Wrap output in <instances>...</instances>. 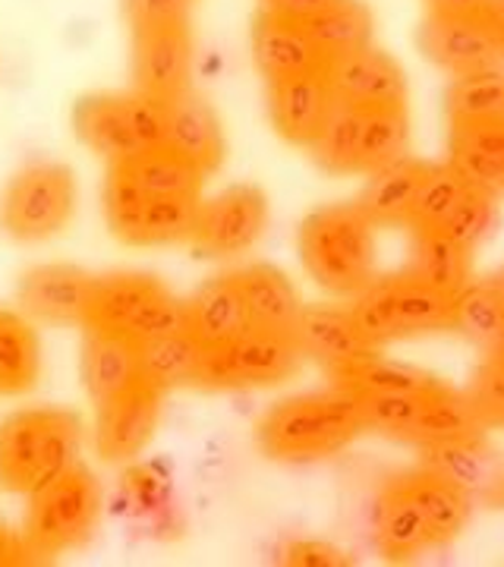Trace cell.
<instances>
[{
	"instance_id": "46",
	"label": "cell",
	"mask_w": 504,
	"mask_h": 567,
	"mask_svg": "<svg viewBox=\"0 0 504 567\" xmlns=\"http://www.w3.org/2000/svg\"><path fill=\"white\" fill-rule=\"evenodd\" d=\"M35 555L29 551L22 533L10 529L7 524H0V567H13V565H32Z\"/></svg>"
},
{
	"instance_id": "35",
	"label": "cell",
	"mask_w": 504,
	"mask_h": 567,
	"mask_svg": "<svg viewBox=\"0 0 504 567\" xmlns=\"http://www.w3.org/2000/svg\"><path fill=\"white\" fill-rule=\"evenodd\" d=\"M410 148V117L407 107H382V111H363L360 126V155L357 171L376 174L388 164L407 158Z\"/></svg>"
},
{
	"instance_id": "24",
	"label": "cell",
	"mask_w": 504,
	"mask_h": 567,
	"mask_svg": "<svg viewBox=\"0 0 504 567\" xmlns=\"http://www.w3.org/2000/svg\"><path fill=\"white\" fill-rule=\"evenodd\" d=\"M240 287L243 306L253 328L268 331H297L302 316V297L297 284L275 265H243L230 271Z\"/></svg>"
},
{
	"instance_id": "9",
	"label": "cell",
	"mask_w": 504,
	"mask_h": 567,
	"mask_svg": "<svg viewBox=\"0 0 504 567\" xmlns=\"http://www.w3.org/2000/svg\"><path fill=\"white\" fill-rule=\"evenodd\" d=\"M73 133L107 164L164 145V104L142 92H92L73 104Z\"/></svg>"
},
{
	"instance_id": "48",
	"label": "cell",
	"mask_w": 504,
	"mask_h": 567,
	"mask_svg": "<svg viewBox=\"0 0 504 567\" xmlns=\"http://www.w3.org/2000/svg\"><path fill=\"white\" fill-rule=\"evenodd\" d=\"M483 17L504 35V0H485Z\"/></svg>"
},
{
	"instance_id": "44",
	"label": "cell",
	"mask_w": 504,
	"mask_h": 567,
	"mask_svg": "<svg viewBox=\"0 0 504 567\" xmlns=\"http://www.w3.org/2000/svg\"><path fill=\"white\" fill-rule=\"evenodd\" d=\"M284 565H297V567H328V565H343V558L338 548L322 546V543H294V546L284 551L281 558Z\"/></svg>"
},
{
	"instance_id": "28",
	"label": "cell",
	"mask_w": 504,
	"mask_h": 567,
	"mask_svg": "<svg viewBox=\"0 0 504 567\" xmlns=\"http://www.w3.org/2000/svg\"><path fill=\"white\" fill-rule=\"evenodd\" d=\"M398 483L413 498V505L420 507V514H423L425 524H429V533H432L435 546L454 539L466 527L473 502L466 498L461 488L451 486L444 476H439L435 470L420 466L416 473H407Z\"/></svg>"
},
{
	"instance_id": "41",
	"label": "cell",
	"mask_w": 504,
	"mask_h": 567,
	"mask_svg": "<svg viewBox=\"0 0 504 567\" xmlns=\"http://www.w3.org/2000/svg\"><path fill=\"white\" fill-rule=\"evenodd\" d=\"M485 429H504V360L488 357L466 391Z\"/></svg>"
},
{
	"instance_id": "5",
	"label": "cell",
	"mask_w": 504,
	"mask_h": 567,
	"mask_svg": "<svg viewBox=\"0 0 504 567\" xmlns=\"http://www.w3.org/2000/svg\"><path fill=\"white\" fill-rule=\"evenodd\" d=\"M104 492L92 470L70 466L58 480L29 495L22 539L35 561H48L61 551L80 548L101 520Z\"/></svg>"
},
{
	"instance_id": "39",
	"label": "cell",
	"mask_w": 504,
	"mask_h": 567,
	"mask_svg": "<svg viewBox=\"0 0 504 567\" xmlns=\"http://www.w3.org/2000/svg\"><path fill=\"white\" fill-rule=\"evenodd\" d=\"M335 385L350 388L357 398H388V394H423V391L442 385V379L429 375L423 369L388 363L382 357H376V360H369L353 375H347L343 382H335Z\"/></svg>"
},
{
	"instance_id": "49",
	"label": "cell",
	"mask_w": 504,
	"mask_h": 567,
	"mask_svg": "<svg viewBox=\"0 0 504 567\" xmlns=\"http://www.w3.org/2000/svg\"><path fill=\"white\" fill-rule=\"evenodd\" d=\"M485 281H488V287H492V290L498 293V300H502V303H504V265H502V268H498V271H495V275H488Z\"/></svg>"
},
{
	"instance_id": "18",
	"label": "cell",
	"mask_w": 504,
	"mask_h": 567,
	"mask_svg": "<svg viewBox=\"0 0 504 567\" xmlns=\"http://www.w3.org/2000/svg\"><path fill=\"white\" fill-rule=\"evenodd\" d=\"M99 275H89L76 265L44 262L32 265L20 278L17 297L20 309L41 324H82L89 319V306Z\"/></svg>"
},
{
	"instance_id": "51",
	"label": "cell",
	"mask_w": 504,
	"mask_h": 567,
	"mask_svg": "<svg viewBox=\"0 0 504 567\" xmlns=\"http://www.w3.org/2000/svg\"><path fill=\"white\" fill-rule=\"evenodd\" d=\"M502 39H504V35H502Z\"/></svg>"
},
{
	"instance_id": "32",
	"label": "cell",
	"mask_w": 504,
	"mask_h": 567,
	"mask_svg": "<svg viewBox=\"0 0 504 567\" xmlns=\"http://www.w3.org/2000/svg\"><path fill=\"white\" fill-rule=\"evenodd\" d=\"M448 117L454 126L504 123V66L454 76L448 89Z\"/></svg>"
},
{
	"instance_id": "50",
	"label": "cell",
	"mask_w": 504,
	"mask_h": 567,
	"mask_svg": "<svg viewBox=\"0 0 504 567\" xmlns=\"http://www.w3.org/2000/svg\"><path fill=\"white\" fill-rule=\"evenodd\" d=\"M492 357H498V360H504V341L495 350H492Z\"/></svg>"
},
{
	"instance_id": "1",
	"label": "cell",
	"mask_w": 504,
	"mask_h": 567,
	"mask_svg": "<svg viewBox=\"0 0 504 567\" xmlns=\"http://www.w3.org/2000/svg\"><path fill=\"white\" fill-rule=\"evenodd\" d=\"M205 174L171 148L107 164L104 221L126 246L186 244L202 205Z\"/></svg>"
},
{
	"instance_id": "27",
	"label": "cell",
	"mask_w": 504,
	"mask_h": 567,
	"mask_svg": "<svg viewBox=\"0 0 504 567\" xmlns=\"http://www.w3.org/2000/svg\"><path fill=\"white\" fill-rule=\"evenodd\" d=\"M425 162L416 158H401V162L388 164L382 171L369 174V183L360 193V212L376 227H394V224H410L413 203L420 193V183L425 177Z\"/></svg>"
},
{
	"instance_id": "11",
	"label": "cell",
	"mask_w": 504,
	"mask_h": 567,
	"mask_svg": "<svg viewBox=\"0 0 504 567\" xmlns=\"http://www.w3.org/2000/svg\"><path fill=\"white\" fill-rule=\"evenodd\" d=\"M302 347L290 331L246 328L243 334L215 347H202L196 388L208 391H246L275 388L294 379L300 369Z\"/></svg>"
},
{
	"instance_id": "3",
	"label": "cell",
	"mask_w": 504,
	"mask_h": 567,
	"mask_svg": "<svg viewBox=\"0 0 504 567\" xmlns=\"http://www.w3.org/2000/svg\"><path fill=\"white\" fill-rule=\"evenodd\" d=\"M80 413L66 406H22L0 420V488L32 495L80 464Z\"/></svg>"
},
{
	"instance_id": "12",
	"label": "cell",
	"mask_w": 504,
	"mask_h": 567,
	"mask_svg": "<svg viewBox=\"0 0 504 567\" xmlns=\"http://www.w3.org/2000/svg\"><path fill=\"white\" fill-rule=\"evenodd\" d=\"M271 221L268 196L253 183H234L212 199H202L189 249L199 259H237L259 244Z\"/></svg>"
},
{
	"instance_id": "29",
	"label": "cell",
	"mask_w": 504,
	"mask_h": 567,
	"mask_svg": "<svg viewBox=\"0 0 504 567\" xmlns=\"http://www.w3.org/2000/svg\"><path fill=\"white\" fill-rule=\"evenodd\" d=\"M470 249L444 237L442 230H413V246L403 275L454 297L470 284Z\"/></svg>"
},
{
	"instance_id": "47",
	"label": "cell",
	"mask_w": 504,
	"mask_h": 567,
	"mask_svg": "<svg viewBox=\"0 0 504 567\" xmlns=\"http://www.w3.org/2000/svg\"><path fill=\"white\" fill-rule=\"evenodd\" d=\"M485 0H429V13L442 17H483Z\"/></svg>"
},
{
	"instance_id": "38",
	"label": "cell",
	"mask_w": 504,
	"mask_h": 567,
	"mask_svg": "<svg viewBox=\"0 0 504 567\" xmlns=\"http://www.w3.org/2000/svg\"><path fill=\"white\" fill-rule=\"evenodd\" d=\"M466 193H470V186L451 164H429L423 183H420V193H416V203H413L410 227L413 230H439Z\"/></svg>"
},
{
	"instance_id": "36",
	"label": "cell",
	"mask_w": 504,
	"mask_h": 567,
	"mask_svg": "<svg viewBox=\"0 0 504 567\" xmlns=\"http://www.w3.org/2000/svg\"><path fill=\"white\" fill-rule=\"evenodd\" d=\"M454 331H461L473 344L488 353L504 341V303L488 281H470L454 293Z\"/></svg>"
},
{
	"instance_id": "20",
	"label": "cell",
	"mask_w": 504,
	"mask_h": 567,
	"mask_svg": "<svg viewBox=\"0 0 504 567\" xmlns=\"http://www.w3.org/2000/svg\"><path fill=\"white\" fill-rule=\"evenodd\" d=\"M335 92L322 70L268 82V117L290 145H312L335 111Z\"/></svg>"
},
{
	"instance_id": "37",
	"label": "cell",
	"mask_w": 504,
	"mask_h": 567,
	"mask_svg": "<svg viewBox=\"0 0 504 567\" xmlns=\"http://www.w3.org/2000/svg\"><path fill=\"white\" fill-rule=\"evenodd\" d=\"M360 126H363V111L347 107V104H335L331 117L325 121L322 133L309 145L312 162L328 174H357Z\"/></svg>"
},
{
	"instance_id": "21",
	"label": "cell",
	"mask_w": 504,
	"mask_h": 567,
	"mask_svg": "<svg viewBox=\"0 0 504 567\" xmlns=\"http://www.w3.org/2000/svg\"><path fill=\"white\" fill-rule=\"evenodd\" d=\"M423 466L461 488L473 505L504 507V454L488 445L483 435L425 447Z\"/></svg>"
},
{
	"instance_id": "42",
	"label": "cell",
	"mask_w": 504,
	"mask_h": 567,
	"mask_svg": "<svg viewBox=\"0 0 504 567\" xmlns=\"http://www.w3.org/2000/svg\"><path fill=\"white\" fill-rule=\"evenodd\" d=\"M121 7L130 32H140L155 25H186L199 0H121Z\"/></svg>"
},
{
	"instance_id": "34",
	"label": "cell",
	"mask_w": 504,
	"mask_h": 567,
	"mask_svg": "<svg viewBox=\"0 0 504 567\" xmlns=\"http://www.w3.org/2000/svg\"><path fill=\"white\" fill-rule=\"evenodd\" d=\"M325 63L372 44V13L360 0H338L312 22H306Z\"/></svg>"
},
{
	"instance_id": "23",
	"label": "cell",
	"mask_w": 504,
	"mask_h": 567,
	"mask_svg": "<svg viewBox=\"0 0 504 567\" xmlns=\"http://www.w3.org/2000/svg\"><path fill=\"white\" fill-rule=\"evenodd\" d=\"M253 58L265 82L300 76V73H312L325 66L322 51L316 48V41L302 22L281 20L265 10L253 25Z\"/></svg>"
},
{
	"instance_id": "7",
	"label": "cell",
	"mask_w": 504,
	"mask_h": 567,
	"mask_svg": "<svg viewBox=\"0 0 504 567\" xmlns=\"http://www.w3.org/2000/svg\"><path fill=\"white\" fill-rule=\"evenodd\" d=\"M186 324V303L177 300L167 284L142 271L101 275L95 281L85 328L121 334L133 344H148Z\"/></svg>"
},
{
	"instance_id": "40",
	"label": "cell",
	"mask_w": 504,
	"mask_h": 567,
	"mask_svg": "<svg viewBox=\"0 0 504 567\" xmlns=\"http://www.w3.org/2000/svg\"><path fill=\"white\" fill-rule=\"evenodd\" d=\"M498 227V205H495V196H485V193H476L470 189L461 205L451 212V218L439 227L444 237H451L457 246L464 249H476L480 244H485L492 237V230Z\"/></svg>"
},
{
	"instance_id": "33",
	"label": "cell",
	"mask_w": 504,
	"mask_h": 567,
	"mask_svg": "<svg viewBox=\"0 0 504 567\" xmlns=\"http://www.w3.org/2000/svg\"><path fill=\"white\" fill-rule=\"evenodd\" d=\"M202 363V344L193 338V331L183 324L171 334H162L148 344H142V369L145 379H152L164 391L174 388H196Z\"/></svg>"
},
{
	"instance_id": "14",
	"label": "cell",
	"mask_w": 504,
	"mask_h": 567,
	"mask_svg": "<svg viewBox=\"0 0 504 567\" xmlns=\"http://www.w3.org/2000/svg\"><path fill=\"white\" fill-rule=\"evenodd\" d=\"M294 334L300 341L302 357L322 365L335 382H343L360 365L379 357V344L366 338L353 312L338 306H306Z\"/></svg>"
},
{
	"instance_id": "26",
	"label": "cell",
	"mask_w": 504,
	"mask_h": 567,
	"mask_svg": "<svg viewBox=\"0 0 504 567\" xmlns=\"http://www.w3.org/2000/svg\"><path fill=\"white\" fill-rule=\"evenodd\" d=\"M448 164L485 196H504V123L454 126Z\"/></svg>"
},
{
	"instance_id": "19",
	"label": "cell",
	"mask_w": 504,
	"mask_h": 567,
	"mask_svg": "<svg viewBox=\"0 0 504 567\" xmlns=\"http://www.w3.org/2000/svg\"><path fill=\"white\" fill-rule=\"evenodd\" d=\"M164 148L181 155L205 177L215 174L224 164L227 142L218 111L199 92H183L177 99L164 102Z\"/></svg>"
},
{
	"instance_id": "17",
	"label": "cell",
	"mask_w": 504,
	"mask_h": 567,
	"mask_svg": "<svg viewBox=\"0 0 504 567\" xmlns=\"http://www.w3.org/2000/svg\"><path fill=\"white\" fill-rule=\"evenodd\" d=\"M325 76L338 104L357 111L407 107V76L401 63L376 44H366L360 51L328 61Z\"/></svg>"
},
{
	"instance_id": "45",
	"label": "cell",
	"mask_w": 504,
	"mask_h": 567,
	"mask_svg": "<svg viewBox=\"0 0 504 567\" xmlns=\"http://www.w3.org/2000/svg\"><path fill=\"white\" fill-rule=\"evenodd\" d=\"M331 3H338V0H263V10L271 13V17L306 25V22L316 20L319 13H325Z\"/></svg>"
},
{
	"instance_id": "16",
	"label": "cell",
	"mask_w": 504,
	"mask_h": 567,
	"mask_svg": "<svg viewBox=\"0 0 504 567\" xmlns=\"http://www.w3.org/2000/svg\"><path fill=\"white\" fill-rule=\"evenodd\" d=\"M420 48L429 61L454 76L488 70L504 61L502 32L485 17L429 13L420 25Z\"/></svg>"
},
{
	"instance_id": "4",
	"label": "cell",
	"mask_w": 504,
	"mask_h": 567,
	"mask_svg": "<svg viewBox=\"0 0 504 567\" xmlns=\"http://www.w3.org/2000/svg\"><path fill=\"white\" fill-rule=\"evenodd\" d=\"M376 224L360 205H325L300 224V259L335 297H357L376 281Z\"/></svg>"
},
{
	"instance_id": "10",
	"label": "cell",
	"mask_w": 504,
	"mask_h": 567,
	"mask_svg": "<svg viewBox=\"0 0 504 567\" xmlns=\"http://www.w3.org/2000/svg\"><path fill=\"white\" fill-rule=\"evenodd\" d=\"M80 212L76 174L58 162L22 167L0 193V230L17 244H48L61 237Z\"/></svg>"
},
{
	"instance_id": "25",
	"label": "cell",
	"mask_w": 504,
	"mask_h": 567,
	"mask_svg": "<svg viewBox=\"0 0 504 567\" xmlns=\"http://www.w3.org/2000/svg\"><path fill=\"white\" fill-rule=\"evenodd\" d=\"M186 328L193 331V338L202 347H215L243 334L249 324L246 306H243L240 287L234 281V275H218L212 281H205L186 300Z\"/></svg>"
},
{
	"instance_id": "13",
	"label": "cell",
	"mask_w": 504,
	"mask_h": 567,
	"mask_svg": "<svg viewBox=\"0 0 504 567\" xmlns=\"http://www.w3.org/2000/svg\"><path fill=\"white\" fill-rule=\"evenodd\" d=\"M162 385H155L152 379H142L130 391H123L121 398L95 406V429H92V445L99 451L101 461L107 464H130L136 461L148 442L155 439V429L162 420L164 406Z\"/></svg>"
},
{
	"instance_id": "8",
	"label": "cell",
	"mask_w": 504,
	"mask_h": 567,
	"mask_svg": "<svg viewBox=\"0 0 504 567\" xmlns=\"http://www.w3.org/2000/svg\"><path fill=\"white\" fill-rule=\"evenodd\" d=\"M357 324L372 344L454 331V297L432 290L410 275L376 278L350 306Z\"/></svg>"
},
{
	"instance_id": "15",
	"label": "cell",
	"mask_w": 504,
	"mask_h": 567,
	"mask_svg": "<svg viewBox=\"0 0 504 567\" xmlns=\"http://www.w3.org/2000/svg\"><path fill=\"white\" fill-rule=\"evenodd\" d=\"M193 29L186 25H155L133 32V89L171 102L193 85Z\"/></svg>"
},
{
	"instance_id": "6",
	"label": "cell",
	"mask_w": 504,
	"mask_h": 567,
	"mask_svg": "<svg viewBox=\"0 0 504 567\" xmlns=\"http://www.w3.org/2000/svg\"><path fill=\"white\" fill-rule=\"evenodd\" d=\"M360 401L366 410V425L372 432L420 445L423 451L485 432L473 401L444 382L423 394H388Z\"/></svg>"
},
{
	"instance_id": "30",
	"label": "cell",
	"mask_w": 504,
	"mask_h": 567,
	"mask_svg": "<svg viewBox=\"0 0 504 567\" xmlns=\"http://www.w3.org/2000/svg\"><path fill=\"white\" fill-rule=\"evenodd\" d=\"M41 341L25 312L0 309V398H20L39 385Z\"/></svg>"
},
{
	"instance_id": "31",
	"label": "cell",
	"mask_w": 504,
	"mask_h": 567,
	"mask_svg": "<svg viewBox=\"0 0 504 567\" xmlns=\"http://www.w3.org/2000/svg\"><path fill=\"white\" fill-rule=\"evenodd\" d=\"M376 543L382 548L384 558H394V561L413 558L423 548L435 546L420 507L413 505V498L403 492L398 480L384 488L379 507H376Z\"/></svg>"
},
{
	"instance_id": "43",
	"label": "cell",
	"mask_w": 504,
	"mask_h": 567,
	"mask_svg": "<svg viewBox=\"0 0 504 567\" xmlns=\"http://www.w3.org/2000/svg\"><path fill=\"white\" fill-rule=\"evenodd\" d=\"M123 492L140 511H158L164 505V476L155 466H133L123 476Z\"/></svg>"
},
{
	"instance_id": "2",
	"label": "cell",
	"mask_w": 504,
	"mask_h": 567,
	"mask_svg": "<svg viewBox=\"0 0 504 567\" xmlns=\"http://www.w3.org/2000/svg\"><path fill=\"white\" fill-rule=\"evenodd\" d=\"M369 432L363 401L350 388L297 394L275 404L256 425L265 457L284 464H309L331 457Z\"/></svg>"
},
{
	"instance_id": "22",
	"label": "cell",
	"mask_w": 504,
	"mask_h": 567,
	"mask_svg": "<svg viewBox=\"0 0 504 567\" xmlns=\"http://www.w3.org/2000/svg\"><path fill=\"white\" fill-rule=\"evenodd\" d=\"M80 372L89 401L95 406L107 404V401L121 398L123 391H130L136 382L145 379L142 347L126 341L121 334L85 328Z\"/></svg>"
}]
</instances>
